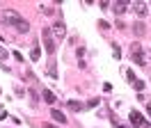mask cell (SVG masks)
<instances>
[{
  "label": "cell",
  "mask_w": 151,
  "mask_h": 128,
  "mask_svg": "<svg viewBox=\"0 0 151 128\" xmlns=\"http://www.w3.org/2000/svg\"><path fill=\"white\" fill-rule=\"evenodd\" d=\"M46 73H48V78H53V80H57V62H55V57H50V60H48Z\"/></svg>",
  "instance_id": "obj_6"
},
{
  "label": "cell",
  "mask_w": 151,
  "mask_h": 128,
  "mask_svg": "<svg viewBox=\"0 0 151 128\" xmlns=\"http://www.w3.org/2000/svg\"><path fill=\"white\" fill-rule=\"evenodd\" d=\"M2 60H7V50H5V48H0V62H2Z\"/></svg>",
  "instance_id": "obj_19"
},
{
  "label": "cell",
  "mask_w": 151,
  "mask_h": 128,
  "mask_svg": "<svg viewBox=\"0 0 151 128\" xmlns=\"http://www.w3.org/2000/svg\"><path fill=\"white\" fill-rule=\"evenodd\" d=\"M53 35H57V39H62L66 35V25L64 21H55V25H53Z\"/></svg>",
  "instance_id": "obj_7"
},
{
  "label": "cell",
  "mask_w": 151,
  "mask_h": 128,
  "mask_svg": "<svg viewBox=\"0 0 151 128\" xmlns=\"http://www.w3.org/2000/svg\"><path fill=\"white\" fill-rule=\"evenodd\" d=\"M149 57H151V50H149Z\"/></svg>",
  "instance_id": "obj_21"
},
{
  "label": "cell",
  "mask_w": 151,
  "mask_h": 128,
  "mask_svg": "<svg viewBox=\"0 0 151 128\" xmlns=\"http://www.w3.org/2000/svg\"><path fill=\"white\" fill-rule=\"evenodd\" d=\"M128 7H131V5H128V0H117V2L112 5V9L117 12V14H124V12H126Z\"/></svg>",
  "instance_id": "obj_8"
},
{
  "label": "cell",
  "mask_w": 151,
  "mask_h": 128,
  "mask_svg": "<svg viewBox=\"0 0 151 128\" xmlns=\"http://www.w3.org/2000/svg\"><path fill=\"white\" fill-rule=\"evenodd\" d=\"M133 30H135V35H137V37H142V35H144V23H142V21H137V23L133 25Z\"/></svg>",
  "instance_id": "obj_12"
},
{
  "label": "cell",
  "mask_w": 151,
  "mask_h": 128,
  "mask_svg": "<svg viewBox=\"0 0 151 128\" xmlns=\"http://www.w3.org/2000/svg\"><path fill=\"white\" fill-rule=\"evenodd\" d=\"M133 85H135V89H137V91H142V89H144V82H142V80H135Z\"/></svg>",
  "instance_id": "obj_18"
},
{
  "label": "cell",
  "mask_w": 151,
  "mask_h": 128,
  "mask_svg": "<svg viewBox=\"0 0 151 128\" xmlns=\"http://www.w3.org/2000/svg\"><path fill=\"white\" fill-rule=\"evenodd\" d=\"M41 94H44V101H46V103H50V105L55 103V94H53V91H50V89H44V91H41Z\"/></svg>",
  "instance_id": "obj_11"
},
{
  "label": "cell",
  "mask_w": 151,
  "mask_h": 128,
  "mask_svg": "<svg viewBox=\"0 0 151 128\" xmlns=\"http://www.w3.org/2000/svg\"><path fill=\"white\" fill-rule=\"evenodd\" d=\"M144 57H147V55H144V50H142V46L140 44H133L131 46V60L137 64V66H144V64H147Z\"/></svg>",
  "instance_id": "obj_2"
},
{
  "label": "cell",
  "mask_w": 151,
  "mask_h": 128,
  "mask_svg": "<svg viewBox=\"0 0 151 128\" xmlns=\"http://www.w3.org/2000/svg\"><path fill=\"white\" fill-rule=\"evenodd\" d=\"M133 12H135L137 16H147V14H149V5L142 2V0H137V2H133Z\"/></svg>",
  "instance_id": "obj_5"
},
{
  "label": "cell",
  "mask_w": 151,
  "mask_h": 128,
  "mask_svg": "<svg viewBox=\"0 0 151 128\" xmlns=\"http://www.w3.org/2000/svg\"><path fill=\"white\" fill-rule=\"evenodd\" d=\"M78 60H80V66H85V48H78Z\"/></svg>",
  "instance_id": "obj_14"
},
{
  "label": "cell",
  "mask_w": 151,
  "mask_h": 128,
  "mask_svg": "<svg viewBox=\"0 0 151 128\" xmlns=\"http://www.w3.org/2000/svg\"><path fill=\"white\" fill-rule=\"evenodd\" d=\"M44 48H46L48 55L55 53V37H53V30H50V27L44 30Z\"/></svg>",
  "instance_id": "obj_3"
},
{
  "label": "cell",
  "mask_w": 151,
  "mask_h": 128,
  "mask_svg": "<svg viewBox=\"0 0 151 128\" xmlns=\"http://www.w3.org/2000/svg\"><path fill=\"white\" fill-rule=\"evenodd\" d=\"M2 21H5L7 25H14V27H19L21 23L25 21V18L21 16L19 12H14V9H5V12H2Z\"/></svg>",
  "instance_id": "obj_1"
},
{
  "label": "cell",
  "mask_w": 151,
  "mask_h": 128,
  "mask_svg": "<svg viewBox=\"0 0 151 128\" xmlns=\"http://www.w3.org/2000/svg\"><path fill=\"white\" fill-rule=\"evenodd\" d=\"M117 128H126V126H117Z\"/></svg>",
  "instance_id": "obj_20"
},
{
  "label": "cell",
  "mask_w": 151,
  "mask_h": 128,
  "mask_svg": "<svg viewBox=\"0 0 151 128\" xmlns=\"http://www.w3.org/2000/svg\"><path fill=\"white\" fill-rule=\"evenodd\" d=\"M50 117L55 119L57 124H66V117H64V114H62V112H60L57 108H50Z\"/></svg>",
  "instance_id": "obj_9"
},
{
  "label": "cell",
  "mask_w": 151,
  "mask_h": 128,
  "mask_svg": "<svg viewBox=\"0 0 151 128\" xmlns=\"http://www.w3.org/2000/svg\"><path fill=\"white\" fill-rule=\"evenodd\" d=\"M131 124L135 128H149V121L142 117L140 112H135V110H131Z\"/></svg>",
  "instance_id": "obj_4"
},
{
  "label": "cell",
  "mask_w": 151,
  "mask_h": 128,
  "mask_svg": "<svg viewBox=\"0 0 151 128\" xmlns=\"http://www.w3.org/2000/svg\"><path fill=\"white\" fill-rule=\"evenodd\" d=\"M112 55H114V60H119V55H122V50H119L117 44H112Z\"/></svg>",
  "instance_id": "obj_15"
},
{
  "label": "cell",
  "mask_w": 151,
  "mask_h": 128,
  "mask_svg": "<svg viewBox=\"0 0 151 128\" xmlns=\"http://www.w3.org/2000/svg\"><path fill=\"white\" fill-rule=\"evenodd\" d=\"M126 80H128V82H135V73H133L131 69H128V71H126Z\"/></svg>",
  "instance_id": "obj_16"
},
{
  "label": "cell",
  "mask_w": 151,
  "mask_h": 128,
  "mask_svg": "<svg viewBox=\"0 0 151 128\" xmlns=\"http://www.w3.org/2000/svg\"><path fill=\"white\" fill-rule=\"evenodd\" d=\"M39 55H41L39 46H32V50H30V60H39Z\"/></svg>",
  "instance_id": "obj_13"
},
{
  "label": "cell",
  "mask_w": 151,
  "mask_h": 128,
  "mask_svg": "<svg viewBox=\"0 0 151 128\" xmlns=\"http://www.w3.org/2000/svg\"><path fill=\"white\" fill-rule=\"evenodd\" d=\"M99 105V99H89L87 101V108H96Z\"/></svg>",
  "instance_id": "obj_17"
},
{
  "label": "cell",
  "mask_w": 151,
  "mask_h": 128,
  "mask_svg": "<svg viewBox=\"0 0 151 128\" xmlns=\"http://www.w3.org/2000/svg\"><path fill=\"white\" fill-rule=\"evenodd\" d=\"M66 105H69V110H76V112H80V110H85V108H87L85 103H80V101H73V99L69 101Z\"/></svg>",
  "instance_id": "obj_10"
}]
</instances>
